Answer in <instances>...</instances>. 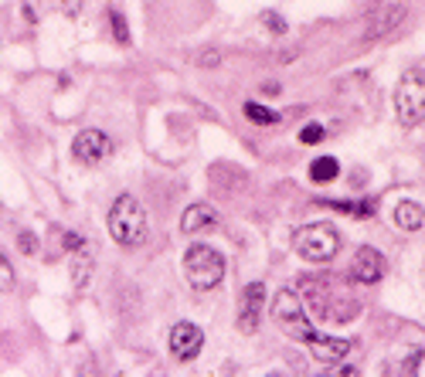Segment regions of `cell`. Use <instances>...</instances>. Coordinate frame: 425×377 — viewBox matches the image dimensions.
Returning a JSON list of instances; mask_svg holds the SVG:
<instances>
[{"instance_id": "cell-2", "label": "cell", "mask_w": 425, "mask_h": 377, "mask_svg": "<svg viewBox=\"0 0 425 377\" xmlns=\"http://www.w3.org/2000/svg\"><path fill=\"white\" fill-rule=\"evenodd\" d=\"M184 279L191 282V289L211 293L225 279V258L211 245H191L184 251Z\"/></svg>"}, {"instance_id": "cell-15", "label": "cell", "mask_w": 425, "mask_h": 377, "mask_svg": "<svg viewBox=\"0 0 425 377\" xmlns=\"http://www.w3.org/2000/svg\"><path fill=\"white\" fill-rule=\"evenodd\" d=\"M337 177H341L337 156H317V160L310 163V180H313V184H330V180H337Z\"/></svg>"}, {"instance_id": "cell-8", "label": "cell", "mask_w": 425, "mask_h": 377, "mask_svg": "<svg viewBox=\"0 0 425 377\" xmlns=\"http://www.w3.org/2000/svg\"><path fill=\"white\" fill-rule=\"evenodd\" d=\"M262 302H266V286L262 282H248L239 296V330L241 333H255L259 316H262Z\"/></svg>"}, {"instance_id": "cell-18", "label": "cell", "mask_w": 425, "mask_h": 377, "mask_svg": "<svg viewBox=\"0 0 425 377\" xmlns=\"http://www.w3.org/2000/svg\"><path fill=\"white\" fill-rule=\"evenodd\" d=\"M109 27H112V38H116L119 45H130V24H126V17H123L119 10L109 14Z\"/></svg>"}, {"instance_id": "cell-1", "label": "cell", "mask_w": 425, "mask_h": 377, "mask_svg": "<svg viewBox=\"0 0 425 377\" xmlns=\"http://www.w3.org/2000/svg\"><path fill=\"white\" fill-rule=\"evenodd\" d=\"M109 235L116 245L123 249H140L150 238V221H147V207L136 201L133 194H119L109 207Z\"/></svg>"}, {"instance_id": "cell-23", "label": "cell", "mask_w": 425, "mask_h": 377, "mask_svg": "<svg viewBox=\"0 0 425 377\" xmlns=\"http://www.w3.org/2000/svg\"><path fill=\"white\" fill-rule=\"evenodd\" d=\"M54 10L58 14H65V17H79L82 14V0H52Z\"/></svg>"}, {"instance_id": "cell-5", "label": "cell", "mask_w": 425, "mask_h": 377, "mask_svg": "<svg viewBox=\"0 0 425 377\" xmlns=\"http://www.w3.org/2000/svg\"><path fill=\"white\" fill-rule=\"evenodd\" d=\"M395 112H398V123L405 129L419 126L425 119V75L419 72H408L395 89Z\"/></svg>"}, {"instance_id": "cell-25", "label": "cell", "mask_w": 425, "mask_h": 377, "mask_svg": "<svg viewBox=\"0 0 425 377\" xmlns=\"http://www.w3.org/2000/svg\"><path fill=\"white\" fill-rule=\"evenodd\" d=\"M65 249H68V251L85 249V238H82V235H75V231H65Z\"/></svg>"}, {"instance_id": "cell-12", "label": "cell", "mask_w": 425, "mask_h": 377, "mask_svg": "<svg viewBox=\"0 0 425 377\" xmlns=\"http://www.w3.org/2000/svg\"><path fill=\"white\" fill-rule=\"evenodd\" d=\"M214 225H218V211L211 204H191L181 214V231L184 235H201V231H211Z\"/></svg>"}, {"instance_id": "cell-26", "label": "cell", "mask_w": 425, "mask_h": 377, "mask_svg": "<svg viewBox=\"0 0 425 377\" xmlns=\"http://www.w3.org/2000/svg\"><path fill=\"white\" fill-rule=\"evenodd\" d=\"M262 92H266V96H279V85H276V82H266Z\"/></svg>"}, {"instance_id": "cell-6", "label": "cell", "mask_w": 425, "mask_h": 377, "mask_svg": "<svg viewBox=\"0 0 425 377\" xmlns=\"http://www.w3.org/2000/svg\"><path fill=\"white\" fill-rule=\"evenodd\" d=\"M109 153H112V143H109V136L103 129H82L72 140V156L85 167H99Z\"/></svg>"}, {"instance_id": "cell-3", "label": "cell", "mask_w": 425, "mask_h": 377, "mask_svg": "<svg viewBox=\"0 0 425 377\" xmlns=\"http://www.w3.org/2000/svg\"><path fill=\"white\" fill-rule=\"evenodd\" d=\"M292 249H296L299 258H306L313 265H323V262H330L341 251V235H337V228L327 225V221L303 225L292 235Z\"/></svg>"}, {"instance_id": "cell-11", "label": "cell", "mask_w": 425, "mask_h": 377, "mask_svg": "<svg viewBox=\"0 0 425 377\" xmlns=\"http://www.w3.org/2000/svg\"><path fill=\"white\" fill-rule=\"evenodd\" d=\"M306 347H310V353L317 357L320 364H337V360H344L347 353H350V340H344V337H323V333H317L313 340H306Z\"/></svg>"}, {"instance_id": "cell-9", "label": "cell", "mask_w": 425, "mask_h": 377, "mask_svg": "<svg viewBox=\"0 0 425 377\" xmlns=\"http://www.w3.org/2000/svg\"><path fill=\"white\" fill-rule=\"evenodd\" d=\"M385 276V258H381V251L378 249H357L354 255V262H350V279L354 282H361V286H374V282H381Z\"/></svg>"}, {"instance_id": "cell-4", "label": "cell", "mask_w": 425, "mask_h": 377, "mask_svg": "<svg viewBox=\"0 0 425 377\" xmlns=\"http://www.w3.org/2000/svg\"><path fill=\"white\" fill-rule=\"evenodd\" d=\"M272 320L279 323V330H283L290 340L306 343V340H313V337H317L313 323L306 320L303 300H299L292 289H279V293H276V300H272Z\"/></svg>"}, {"instance_id": "cell-17", "label": "cell", "mask_w": 425, "mask_h": 377, "mask_svg": "<svg viewBox=\"0 0 425 377\" xmlns=\"http://www.w3.org/2000/svg\"><path fill=\"white\" fill-rule=\"evenodd\" d=\"M75 255V262H72V282H75V289H89V279H92V258H89V251L79 249L72 251Z\"/></svg>"}, {"instance_id": "cell-16", "label": "cell", "mask_w": 425, "mask_h": 377, "mask_svg": "<svg viewBox=\"0 0 425 377\" xmlns=\"http://www.w3.org/2000/svg\"><path fill=\"white\" fill-rule=\"evenodd\" d=\"M241 112H245V119H248V123H255V126L283 123V112H272V109H266V105H259V102H252V99L241 105Z\"/></svg>"}, {"instance_id": "cell-24", "label": "cell", "mask_w": 425, "mask_h": 377, "mask_svg": "<svg viewBox=\"0 0 425 377\" xmlns=\"http://www.w3.org/2000/svg\"><path fill=\"white\" fill-rule=\"evenodd\" d=\"M262 24H266L272 34H286V21H283L279 14H272V10H266V14H262Z\"/></svg>"}, {"instance_id": "cell-13", "label": "cell", "mask_w": 425, "mask_h": 377, "mask_svg": "<svg viewBox=\"0 0 425 377\" xmlns=\"http://www.w3.org/2000/svg\"><path fill=\"white\" fill-rule=\"evenodd\" d=\"M299 296H306L310 309H313L317 316H334V302H330L327 279H303V282H299Z\"/></svg>"}, {"instance_id": "cell-20", "label": "cell", "mask_w": 425, "mask_h": 377, "mask_svg": "<svg viewBox=\"0 0 425 377\" xmlns=\"http://www.w3.org/2000/svg\"><path fill=\"white\" fill-rule=\"evenodd\" d=\"M323 136H327V133H323V126L320 123H310V126L299 129V143H303V147H317Z\"/></svg>"}, {"instance_id": "cell-7", "label": "cell", "mask_w": 425, "mask_h": 377, "mask_svg": "<svg viewBox=\"0 0 425 377\" xmlns=\"http://www.w3.org/2000/svg\"><path fill=\"white\" fill-rule=\"evenodd\" d=\"M167 347H170V353H174V360L187 364V360H194L197 353L204 350V330L194 327V323H187V320H181L177 327L170 330Z\"/></svg>"}, {"instance_id": "cell-10", "label": "cell", "mask_w": 425, "mask_h": 377, "mask_svg": "<svg viewBox=\"0 0 425 377\" xmlns=\"http://www.w3.org/2000/svg\"><path fill=\"white\" fill-rule=\"evenodd\" d=\"M401 21H405V7L401 3H381V7H374L368 14V21H364V38H381V34L395 31Z\"/></svg>"}, {"instance_id": "cell-19", "label": "cell", "mask_w": 425, "mask_h": 377, "mask_svg": "<svg viewBox=\"0 0 425 377\" xmlns=\"http://www.w3.org/2000/svg\"><path fill=\"white\" fill-rule=\"evenodd\" d=\"M330 207H337V211H344V214H354V218H371V214H374L371 201H364V204H337V201H330Z\"/></svg>"}, {"instance_id": "cell-14", "label": "cell", "mask_w": 425, "mask_h": 377, "mask_svg": "<svg viewBox=\"0 0 425 377\" xmlns=\"http://www.w3.org/2000/svg\"><path fill=\"white\" fill-rule=\"evenodd\" d=\"M395 225H398L401 231H419V228L425 225V211H422V204H415V201H401L398 207H395Z\"/></svg>"}, {"instance_id": "cell-21", "label": "cell", "mask_w": 425, "mask_h": 377, "mask_svg": "<svg viewBox=\"0 0 425 377\" xmlns=\"http://www.w3.org/2000/svg\"><path fill=\"white\" fill-rule=\"evenodd\" d=\"M14 282H17V279H14V269H10V262L0 255V293H10V289H14Z\"/></svg>"}, {"instance_id": "cell-22", "label": "cell", "mask_w": 425, "mask_h": 377, "mask_svg": "<svg viewBox=\"0 0 425 377\" xmlns=\"http://www.w3.org/2000/svg\"><path fill=\"white\" fill-rule=\"evenodd\" d=\"M17 249L24 255H38V235L34 231H17Z\"/></svg>"}]
</instances>
